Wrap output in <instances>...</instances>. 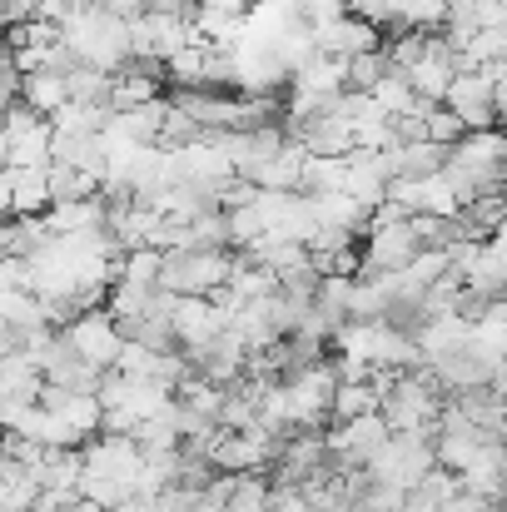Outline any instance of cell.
I'll use <instances>...</instances> for the list:
<instances>
[{"instance_id":"38","label":"cell","mask_w":507,"mask_h":512,"mask_svg":"<svg viewBox=\"0 0 507 512\" xmlns=\"http://www.w3.org/2000/svg\"><path fill=\"white\" fill-rule=\"evenodd\" d=\"M199 140H204V130H199L184 110H174V105H169L165 130H160V150H184V145H199Z\"/></svg>"},{"instance_id":"2","label":"cell","mask_w":507,"mask_h":512,"mask_svg":"<svg viewBox=\"0 0 507 512\" xmlns=\"http://www.w3.org/2000/svg\"><path fill=\"white\" fill-rule=\"evenodd\" d=\"M60 40L70 45V55L90 70L120 75L130 70V20L105 15V10H70L60 25Z\"/></svg>"},{"instance_id":"29","label":"cell","mask_w":507,"mask_h":512,"mask_svg":"<svg viewBox=\"0 0 507 512\" xmlns=\"http://www.w3.org/2000/svg\"><path fill=\"white\" fill-rule=\"evenodd\" d=\"M448 25V0H403L398 25L393 30H418V35H438Z\"/></svg>"},{"instance_id":"8","label":"cell","mask_w":507,"mask_h":512,"mask_svg":"<svg viewBox=\"0 0 507 512\" xmlns=\"http://www.w3.org/2000/svg\"><path fill=\"white\" fill-rule=\"evenodd\" d=\"M358 254H363V274H398V269H408L423 254V239H418L413 219H403V224L368 229L363 244H358Z\"/></svg>"},{"instance_id":"27","label":"cell","mask_w":507,"mask_h":512,"mask_svg":"<svg viewBox=\"0 0 507 512\" xmlns=\"http://www.w3.org/2000/svg\"><path fill=\"white\" fill-rule=\"evenodd\" d=\"M110 85H115V75L90 70V65H75V70L65 75V90H70L75 105H110Z\"/></svg>"},{"instance_id":"6","label":"cell","mask_w":507,"mask_h":512,"mask_svg":"<svg viewBox=\"0 0 507 512\" xmlns=\"http://www.w3.org/2000/svg\"><path fill=\"white\" fill-rule=\"evenodd\" d=\"M279 433H269L264 423H254V428H244V433H224L219 438V448L209 453V463H214V473H264L274 458H279Z\"/></svg>"},{"instance_id":"45","label":"cell","mask_w":507,"mask_h":512,"mask_svg":"<svg viewBox=\"0 0 507 512\" xmlns=\"http://www.w3.org/2000/svg\"><path fill=\"white\" fill-rule=\"evenodd\" d=\"M10 65V40H5V30H0V70Z\"/></svg>"},{"instance_id":"18","label":"cell","mask_w":507,"mask_h":512,"mask_svg":"<svg viewBox=\"0 0 507 512\" xmlns=\"http://www.w3.org/2000/svg\"><path fill=\"white\" fill-rule=\"evenodd\" d=\"M294 90H304V95H314V100H329V105H334L338 95L348 90V60L314 55V60L294 75Z\"/></svg>"},{"instance_id":"37","label":"cell","mask_w":507,"mask_h":512,"mask_svg":"<svg viewBox=\"0 0 507 512\" xmlns=\"http://www.w3.org/2000/svg\"><path fill=\"white\" fill-rule=\"evenodd\" d=\"M343 10H348L353 20H363V25L383 30V25H398V10H403V0H343Z\"/></svg>"},{"instance_id":"20","label":"cell","mask_w":507,"mask_h":512,"mask_svg":"<svg viewBox=\"0 0 507 512\" xmlns=\"http://www.w3.org/2000/svg\"><path fill=\"white\" fill-rule=\"evenodd\" d=\"M50 244L45 219H0V259H35Z\"/></svg>"},{"instance_id":"42","label":"cell","mask_w":507,"mask_h":512,"mask_svg":"<svg viewBox=\"0 0 507 512\" xmlns=\"http://www.w3.org/2000/svg\"><path fill=\"white\" fill-rule=\"evenodd\" d=\"M145 10H194L199 0H140Z\"/></svg>"},{"instance_id":"47","label":"cell","mask_w":507,"mask_h":512,"mask_svg":"<svg viewBox=\"0 0 507 512\" xmlns=\"http://www.w3.org/2000/svg\"><path fill=\"white\" fill-rule=\"evenodd\" d=\"M498 130L507 135V105H498Z\"/></svg>"},{"instance_id":"28","label":"cell","mask_w":507,"mask_h":512,"mask_svg":"<svg viewBox=\"0 0 507 512\" xmlns=\"http://www.w3.org/2000/svg\"><path fill=\"white\" fill-rule=\"evenodd\" d=\"M110 120H115V110H110V105H75V100H70L50 125H55V130H65V135H100Z\"/></svg>"},{"instance_id":"10","label":"cell","mask_w":507,"mask_h":512,"mask_svg":"<svg viewBox=\"0 0 507 512\" xmlns=\"http://www.w3.org/2000/svg\"><path fill=\"white\" fill-rule=\"evenodd\" d=\"M80 463H85L90 478H115V483H125V488L135 493V478H140L145 453L135 448V438H110V433H100V438H90V443L80 448Z\"/></svg>"},{"instance_id":"3","label":"cell","mask_w":507,"mask_h":512,"mask_svg":"<svg viewBox=\"0 0 507 512\" xmlns=\"http://www.w3.org/2000/svg\"><path fill=\"white\" fill-rule=\"evenodd\" d=\"M433 468H438L433 433H393L363 473H368V483H383V488H403V493H413V488L423 483V473H433Z\"/></svg>"},{"instance_id":"46","label":"cell","mask_w":507,"mask_h":512,"mask_svg":"<svg viewBox=\"0 0 507 512\" xmlns=\"http://www.w3.org/2000/svg\"><path fill=\"white\" fill-rule=\"evenodd\" d=\"M189 512H229V508H219V503H204V498H199V503H194Z\"/></svg>"},{"instance_id":"36","label":"cell","mask_w":507,"mask_h":512,"mask_svg":"<svg viewBox=\"0 0 507 512\" xmlns=\"http://www.w3.org/2000/svg\"><path fill=\"white\" fill-rule=\"evenodd\" d=\"M383 75H388V55L383 50H368V55H353L348 60V90H363L368 95Z\"/></svg>"},{"instance_id":"12","label":"cell","mask_w":507,"mask_h":512,"mask_svg":"<svg viewBox=\"0 0 507 512\" xmlns=\"http://www.w3.org/2000/svg\"><path fill=\"white\" fill-rule=\"evenodd\" d=\"M289 140L314 160H348L353 155V125L343 115H319V120L289 125Z\"/></svg>"},{"instance_id":"30","label":"cell","mask_w":507,"mask_h":512,"mask_svg":"<svg viewBox=\"0 0 507 512\" xmlns=\"http://www.w3.org/2000/svg\"><path fill=\"white\" fill-rule=\"evenodd\" d=\"M378 403H383V393H378L373 383H338L334 388L338 423H353V418H363V413H378Z\"/></svg>"},{"instance_id":"19","label":"cell","mask_w":507,"mask_h":512,"mask_svg":"<svg viewBox=\"0 0 507 512\" xmlns=\"http://www.w3.org/2000/svg\"><path fill=\"white\" fill-rule=\"evenodd\" d=\"M20 105H30L40 120H55L65 105H70V90H65V75H20Z\"/></svg>"},{"instance_id":"24","label":"cell","mask_w":507,"mask_h":512,"mask_svg":"<svg viewBox=\"0 0 507 512\" xmlns=\"http://www.w3.org/2000/svg\"><path fill=\"white\" fill-rule=\"evenodd\" d=\"M10 174H15L10 219H40L50 209V170H10Z\"/></svg>"},{"instance_id":"14","label":"cell","mask_w":507,"mask_h":512,"mask_svg":"<svg viewBox=\"0 0 507 512\" xmlns=\"http://www.w3.org/2000/svg\"><path fill=\"white\" fill-rule=\"evenodd\" d=\"M314 40H319V55H334V60H353V55L383 50V30H373V25H363L353 15H343L334 25H319Z\"/></svg>"},{"instance_id":"1","label":"cell","mask_w":507,"mask_h":512,"mask_svg":"<svg viewBox=\"0 0 507 512\" xmlns=\"http://www.w3.org/2000/svg\"><path fill=\"white\" fill-rule=\"evenodd\" d=\"M443 179L458 189L463 204L488 199V194H503L507 189V135L498 125H493V130H468V135L448 150Z\"/></svg>"},{"instance_id":"40","label":"cell","mask_w":507,"mask_h":512,"mask_svg":"<svg viewBox=\"0 0 507 512\" xmlns=\"http://www.w3.org/2000/svg\"><path fill=\"white\" fill-rule=\"evenodd\" d=\"M15 100H20V75H15V70L5 65V70H0V115H5V110H10Z\"/></svg>"},{"instance_id":"26","label":"cell","mask_w":507,"mask_h":512,"mask_svg":"<svg viewBox=\"0 0 507 512\" xmlns=\"http://www.w3.org/2000/svg\"><path fill=\"white\" fill-rule=\"evenodd\" d=\"M50 120L40 125V130H30V135H20V140H10V170H50Z\"/></svg>"},{"instance_id":"21","label":"cell","mask_w":507,"mask_h":512,"mask_svg":"<svg viewBox=\"0 0 507 512\" xmlns=\"http://www.w3.org/2000/svg\"><path fill=\"white\" fill-rule=\"evenodd\" d=\"M458 493H463V478H458V473H448V468H433V473H423V483L408 493L403 512H443Z\"/></svg>"},{"instance_id":"16","label":"cell","mask_w":507,"mask_h":512,"mask_svg":"<svg viewBox=\"0 0 507 512\" xmlns=\"http://www.w3.org/2000/svg\"><path fill=\"white\" fill-rule=\"evenodd\" d=\"M105 199H75V204H50L40 219L50 229V239H70V234H85V229H105Z\"/></svg>"},{"instance_id":"41","label":"cell","mask_w":507,"mask_h":512,"mask_svg":"<svg viewBox=\"0 0 507 512\" xmlns=\"http://www.w3.org/2000/svg\"><path fill=\"white\" fill-rule=\"evenodd\" d=\"M10 199H15V174L10 165H0V219H10Z\"/></svg>"},{"instance_id":"49","label":"cell","mask_w":507,"mask_h":512,"mask_svg":"<svg viewBox=\"0 0 507 512\" xmlns=\"http://www.w3.org/2000/svg\"><path fill=\"white\" fill-rule=\"evenodd\" d=\"M343 512H368V508H363V503H353V508H343Z\"/></svg>"},{"instance_id":"7","label":"cell","mask_w":507,"mask_h":512,"mask_svg":"<svg viewBox=\"0 0 507 512\" xmlns=\"http://www.w3.org/2000/svg\"><path fill=\"white\" fill-rule=\"evenodd\" d=\"M60 334H65V343H70L90 368H100V373H110L115 358H120V348H125V334H120V324L110 319V309H90V314L70 319Z\"/></svg>"},{"instance_id":"17","label":"cell","mask_w":507,"mask_h":512,"mask_svg":"<svg viewBox=\"0 0 507 512\" xmlns=\"http://www.w3.org/2000/svg\"><path fill=\"white\" fill-rule=\"evenodd\" d=\"M304 160H309V155H304V150H299V145L289 140V145H284V150H279V155H274L269 165L249 170L244 179H249L254 189H274V194H299V184H304Z\"/></svg>"},{"instance_id":"48","label":"cell","mask_w":507,"mask_h":512,"mask_svg":"<svg viewBox=\"0 0 507 512\" xmlns=\"http://www.w3.org/2000/svg\"><path fill=\"white\" fill-rule=\"evenodd\" d=\"M75 512H105V508H95V503H85V498H80V508Z\"/></svg>"},{"instance_id":"33","label":"cell","mask_w":507,"mask_h":512,"mask_svg":"<svg viewBox=\"0 0 507 512\" xmlns=\"http://www.w3.org/2000/svg\"><path fill=\"white\" fill-rule=\"evenodd\" d=\"M463 135H468V125H463L448 105H428V115H423V140H433V145L453 150Z\"/></svg>"},{"instance_id":"32","label":"cell","mask_w":507,"mask_h":512,"mask_svg":"<svg viewBox=\"0 0 507 512\" xmlns=\"http://www.w3.org/2000/svg\"><path fill=\"white\" fill-rule=\"evenodd\" d=\"M343 174H348V160H304V184L299 194H343Z\"/></svg>"},{"instance_id":"31","label":"cell","mask_w":507,"mask_h":512,"mask_svg":"<svg viewBox=\"0 0 507 512\" xmlns=\"http://www.w3.org/2000/svg\"><path fill=\"white\" fill-rule=\"evenodd\" d=\"M160 269H165V254H160V249H130V254L120 259V284L160 289Z\"/></svg>"},{"instance_id":"9","label":"cell","mask_w":507,"mask_h":512,"mask_svg":"<svg viewBox=\"0 0 507 512\" xmlns=\"http://www.w3.org/2000/svg\"><path fill=\"white\" fill-rule=\"evenodd\" d=\"M468 130H493L498 125V85L483 75V70H463L453 75V90L443 100Z\"/></svg>"},{"instance_id":"43","label":"cell","mask_w":507,"mask_h":512,"mask_svg":"<svg viewBox=\"0 0 507 512\" xmlns=\"http://www.w3.org/2000/svg\"><path fill=\"white\" fill-rule=\"evenodd\" d=\"M10 160V135H5V125H0V165Z\"/></svg>"},{"instance_id":"34","label":"cell","mask_w":507,"mask_h":512,"mask_svg":"<svg viewBox=\"0 0 507 512\" xmlns=\"http://www.w3.org/2000/svg\"><path fill=\"white\" fill-rule=\"evenodd\" d=\"M155 363H160V353H150L145 343L125 339V348H120V358H115V368H110V373H120V378L140 383V378H155Z\"/></svg>"},{"instance_id":"25","label":"cell","mask_w":507,"mask_h":512,"mask_svg":"<svg viewBox=\"0 0 507 512\" xmlns=\"http://www.w3.org/2000/svg\"><path fill=\"white\" fill-rule=\"evenodd\" d=\"M393 314V299H388V284L378 274H358L353 279V294H348V319H363V324H378Z\"/></svg>"},{"instance_id":"4","label":"cell","mask_w":507,"mask_h":512,"mask_svg":"<svg viewBox=\"0 0 507 512\" xmlns=\"http://www.w3.org/2000/svg\"><path fill=\"white\" fill-rule=\"evenodd\" d=\"M234 274V254L229 249H194V254H165L160 269V289L174 299H209L229 284Z\"/></svg>"},{"instance_id":"11","label":"cell","mask_w":507,"mask_h":512,"mask_svg":"<svg viewBox=\"0 0 507 512\" xmlns=\"http://www.w3.org/2000/svg\"><path fill=\"white\" fill-rule=\"evenodd\" d=\"M279 478L274 483H289V488H304L309 478L329 473V443L319 433H294L279 443V458H274Z\"/></svg>"},{"instance_id":"5","label":"cell","mask_w":507,"mask_h":512,"mask_svg":"<svg viewBox=\"0 0 507 512\" xmlns=\"http://www.w3.org/2000/svg\"><path fill=\"white\" fill-rule=\"evenodd\" d=\"M169 324H174V343H179V353H184L189 363H199V358L209 353V343L219 339L234 319H229L214 299H174Z\"/></svg>"},{"instance_id":"44","label":"cell","mask_w":507,"mask_h":512,"mask_svg":"<svg viewBox=\"0 0 507 512\" xmlns=\"http://www.w3.org/2000/svg\"><path fill=\"white\" fill-rule=\"evenodd\" d=\"M10 468H15V463H10V453H5V448H0V483H5V478H10Z\"/></svg>"},{"instance_id":"23","label":"cell","mask_w":507,"mask_h":512,"mask_svg":"<svg viewBox=\"0 0 507 512\" xmlns=\"http://www.w3.org/2000/svg\"><path fill=\"white\" fill-rule=\"evenodd\" d=\"M165 115H169V100H155V105H140V110H130V115H115L110 130H120L130 145H155V150H160Z\"/></svg>"},{"instance_id":"13","label":"cell","mask_w":507,"mask_h":512,"mask_svg":"<svg viewBox=\"0 0 507 512\" xmlns=\"http://www.w3.org/2000/svg\"><path fill=\"white\" fill-rule=\"evenodd\" d=\"M388 184H393V170H388V155H368V150H353L348 155V174H343V194L353 204H363L368 214L388 199Z\"/></svg>"},{"instance_id":"22","label":"cell","mask_w":507,"mask_h":512,"mask_svg":"<svg viewBox=\"0 0 507 512\" xmlns=\"http://www.w3.org/2000/svg\"><path fill=\"white\" fill-rule=\"evenodd\" d=\"M368 95H373V110H378L383 120H408V115H423V110H428V105L408 90V80H403V75H393V70H388Z\"/></svg>"},{"instance_id":"39","label":"cell","mask_w":507,"mask_h":512,"mask_svg":"<svg viewBox=\"0 0 507 512\" xmlns=\"http://www.w3.org/2000/svg\"><path fill=\"white\" fill-rule=\"evenodd\" d=\"M0 125H5V135H10V140H20V135H30V130H40L45 120H40V115H35L30 105H20V100H15V105H10V110L0 115Z\"/></svg>"},{"instance_id":"15","label":"cell","mask_w":507,"mask_h":512,"mask_svg":"<svg viewBox=\"0 0 507 512\" xmlns=\"http://www.w3.org/2000/svg\"><path fill=\"white\" fill-rule=\"evenodd\" d=\"M40 393H45V373H40V363H35L25 348L0 353V398L30 408V403H40Z\"/></svg>"},{"instance_id":"35","label":"cell","mask_w":507,"mask_h":512,"mask_svg":"<svg viewBox=\"0 0 507 512\" xmlns=\"http://www.w3.org/2000/svg\"><path fill=\"white\" fill-rule=\"evenodd\" d=\"M224 224H229V249H249L259 234H264V219L254 204H239V209H224Z\"/></svg>"}]
</instances>
